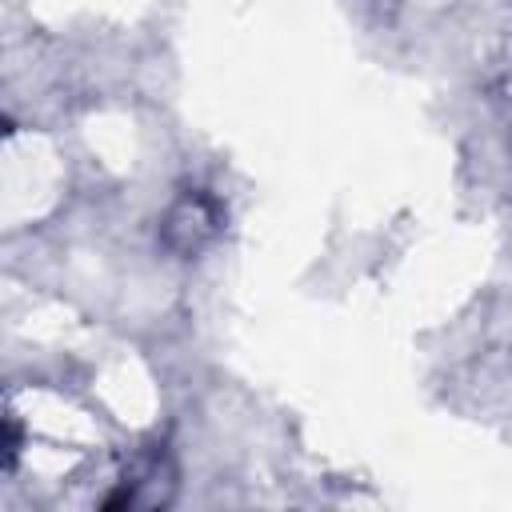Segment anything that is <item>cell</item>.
Returning a JSON list of instances; mask_svg holds the SVG:
<instances>
[]
</instances>
